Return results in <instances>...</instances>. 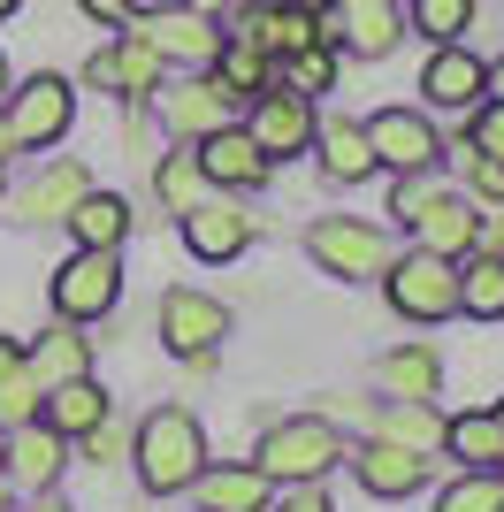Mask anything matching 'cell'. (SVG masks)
<instances>
[{
	"label": "cell",
	"mask_w": 504,
	"mask_h": 512,
	"mask_svg": "<svg viewBox=\"0 0 504 512\" xmlns=\"http://www.w3.org/2000/svg\"><path fill=\"white\" fill-rule=\"evenodd\" d=\"M39 512H69V505H62V497H46V505H39Z\"/></svg>",
	"instance_id": "45"
},
{
	"label": "cell",
	"mask_w": 504,
	"mask_h": 512,
	"mask_svg": "<svg viewBox=\"0 0 504 512\" xmlns=\"http://www.w3.org/2000/svg\"><path fill=\"white\" fill-rule=\"evenodd\" d=\"M344 459V436L314 413H298V421H275L260 436V474L268 482H321V474Z\"/></svg>",
	"instance_id": "2"
},
{
	"label": "cell",
	"mask_w": 504,
	"mask_h": 512,
	"mask_svg": "<svg viewBox=\"0 0 504 512\" xmlns=\"http://www.w3.org/2000/svg\"><path fill=\"white\" fill-rule=\"evenodd\" d=\"M39 421V375L23 367V344L0 337V428H23Z\"/></svg>",
	"instance_id": "28"
},
{
	"label": "cell",
	"mask_w": 504,
	"mask_h": 512,
	"mask_svg": "<svg viewBox=\"0 0 504 512\" xmlns=\"http://www.w3.org/2000/svg\"><path fill=\"white\" fill-rule=\"evenodd\" d=\"M245 138L268 153V161H291V153L314 146V107L298 100V92H283V85L252 92V123H245Z\"/></svg>",
	"instance_id": "10"
},
{
	"label": "cell",
	"mask_w": 504,
	"mask_h": 512,
	"mask_svg": "<svg viewBox=\"0 0 504 512\" xmlns=\"http://www.w3.org/2000/svg\"><path fill=\"white\" fill-rule=\"evenodd\" d=\"M459 467H497V451H504V421L497 413H459V421H443V436H436Z\"/></svg>",
	"instance_id": "24"
},
{
	"label": "cell",
	"mask_w": 504,
	"mask_h": 512,
	"mask_svg": "<svg viewBox=\"0 0 504 512\" xmlns=\"http://www.w3.org/2000/svg\"><path fill=\"white\" fill-rule=\"evenodd\" d=\"M69 230H77V245H92V253H115V245H123V230H130V207L115 192H84L77 207L62 214Z\"/></svg>",
	"instance_id": "23"
},
{
	"label": "cell",
	"mask_w": 504,
	"mask_h": 512,
	"mask_svg": "<svg viewBox=\"0 0 504 512\" xmlns=\"http://www.w3.org/2000/svg\"><path fill=\"white\" fill-rule=\"evenodd\" d=\"M222 337H230V306L222 299H207V291H168L161 299V344L176 360H207Z\"/></svg>",
	"instance_id": "8"
},
{
	"label": "cell",
	"mask_w": 504,
	"mask_h": 512,
	"mask_svg": "<svg viewBox=\"0 0 504 512\" xmlns=\"http://www.w3.org/2000/svg\"><path fill=\"white\" fill-rule=\"evenodd\" d=\"M0 92H8V62H0Z\"/></svg>",
	"instance_id": "47"
},
{
	"label": "cell",
	"mask_w": 504,
	"mask_h": 512,
	"mask_svg": "<svg viewBox=\"0 0 504 512\" xmlns=\"http://www.w3.org/2000/svg\"><path fill=\"white\" fill-rule=\"evenodd\" d=\"M443 199V184H436V169H405L398 176V192H390V214H405V222H420V214Z\"/></svg>",
	"instance_id": "36"
},
{
	"label": "cell",
	"mask_w": 504,
	"mask_h": 512,
	"mask_svg": "<svg viewBox=\"0 0 504 512\" xmlns=\"http://www.w3.org/2000/svg\"><path fill=\"white\" fill-rule=\"evenodd\" d=\"M16 8H23V0H0V23H8V16H16Z\"/></svg>",
	"instance_id": "44"
},
{
	"label": "cell",
	"mask_w": 504,
	"mask_h": 512,
	"mask_svg": "<svg viewBox=\"0 0 504 512\" xmlns=\"http://www.w3.org/2000/svg\"><path fill=\"white\" fill-rule=\"evenodd\" d=\"M474 23V0H413V31H428L436 46H451Z\"/></svg>",
	"instance_id": "35"
},
{
	"label": "cell",
	"mask_w": 504,
	"mask_h": 512,
	"mask_svg": "<svg viewBox=\"0 0 504 512\" xmlns=\"http://www.w3.org/2000/svg\"><path fill=\"white\" fill-rule=\"evenodd\" d=\"M275 85L298 92V100H314V92L336 85V54H329V46H298V54H283V62H275Z\"/></svg>",
	"instance_id": "31"
},
{
	"label": "cell",
	"mask_w": 504,
	"mask_h": 512,
	"mask_svg": "<svg viewBox=\"0 0 504 512\" xmlns=\"http://www.w3.org/2000/svg\"><path fill=\"white\" fill-rule=\"evenodd\" d=\"M214 184H207V169H199V153H161V169H153V199H161L168 214H191L199 199H207Z\"/></svg>",
	"instance_id": "26"
},
{
	"label": "cell",
	"mask_w": 504,
	"mask_h": 512,
	"mask_svg": "<svg viewBox=\"0 0 504 512\" xmlns=\"http://www.w3.org/2000/svg\"><path fill=\"white\" fill-rule=\"evenodd\" d=\"M466 146H474V153H504V100H482V107H474Z\"/></svg>",
	"instance_id": "37"
},
{
	"label": "cell",
	"mask_w": 504,
	"mask_h": 512,
	"mask_svg": "<svg viewBox=\"0 0 504 512\" xmlns=\"http://www.w3.org/2000/svg\"><path fill=\"white\" fill-rule=\"evenodd\" d=\"M497 474H504V451H497Z\"/></svg>",
	"instance_id": "48"
},
{
	"label": "cell",
	"mask_w": 504,
	"mask_h": 512,
	"mask_svg": "<svg viewBox=\"0 0 504 512\" xmlns=\"http://www.w3.org/2000/svg\"><path fill=\"white\" fill-rule=\"evenodd\" d=\"M191 153H199V169H207V184H214V192H222V184H230V192H260V184H268V169H275V161H268L260 146H252V138H245L237 123L207 130V138H199Z\"/></svg>",
	"instance_id": "14"
},
{
	"label": "cell",
	"mask_w": 504,
	"mask_h": 512,
	"mask_svg": "<svg viewBox=\"0 0 504 512\" xmlns=\"http://www.w3.org/2000/svg\"><path fill=\"white\" fill-rule=\"evenodd\" d=\"M413 230H420V253L466 260V253H474V245H482V214L466 207V199H451V192H443L436 207H428V214H420V222H413Z\"/></svg>",
	"instance_id": "20"
},
{
	"label": "cell",
	"mask_w": 504,
	"mask_h": 512,
	"mask_svg": "<svg viewBox=\"0 0 504 512\" xmlns=\"http://www.w3.org/2000/svg\"><path fill=\"white\" fill-rule=\"evenodd\" d=\"M84 16H100V23H130V8H138V0H77Z\"/></svg>",
	"instance_id": "39"
},
{
	"label": "cell",
	"mask_w": 504,
	"mask_h": 512,
	"mask_svg": "<svg viewBox=\"0 0 504 512\" xmlns=\"http://www.w3.org/2000/svg\"><path fill=\"white\" fill-rule=\"evenodd\" d=\"M436 512H504V474L497 467H466L459 482L436 497Z\"/></svg>",
	"instance_id": "32"
},
{
	"label": "cell",
	"mask_w": 504,
	"mask_h": 512,
	"mask_svg": "<svg viewBox=\"0 0 504 512\" xmlns=\"http://www.w3.org/2000/svg\"><path fill=\"white\" fill-rule=\"evenodd\" d=\"M84 192H92V176H84L77 161H62V169H46L39 184L23 192V222H62V214L77 207Z\"/></svg>",
	"instance_id": "27"
},
{
	"label": "cell",
	"mask_w": 504,
	"mask_h": 512,
	"mask_svg": "<svg viewBox=\"0 0 504 512\" xmlns=\"http://www.w3.org/2000/svg\"><path fill=\"white\" fill-rule=\"evenodd\" d=\"M420 92H428V107H451V115H474L482 107V62L466 54L459 39L436 46V62L420 69Z\"/></svg>",
	"instance_id": "15"
},
{
	"label": "cell",
	"mask_w": 504,
	"mask_h": 512,
	"mask_svg": "<svg viewBox=\"0 0 504 512\" xmlns=\"http://www.w3.org/2000/svg\"><path fill=\"white\" fill-rule=\"evenodd\" d=\"M176 222H184V245L199 260H237L252 245V222L237 207H222V199H199V207L191 214H176Z\"/></svg>",
	"instance_id": "17"
},
{
	"label": "cell",
	"mask_w": 504,
	"mask_h": 512,
	"mask_svg": "<svg viewBox=\"0 0 504 512\" xmlns=\"http://www.w3.org/2000/svg\"><path fill=\"white\" fill-rule=\"evenodd\" d=\"M23 367L39 375V390H54V383H69V375H84V337H77V321H69V329H46V337L23 352Z\"/></svg>",
	"instance_id": "29"
},
{
	"label": "cell",
	"mask_w": 504,
	"mask_h": 512,
	"mask_svg": "<svg viewBox=\"0 0 504 512\" xmlns=\"http://www.w3.org/2000/svg\"><path fill=\"white\" fill-rule=\"evenodd\" d=\"M314 146H321V169L336 184H367L375 176V146H367L359 123H314Z\"/></svg>",
	"instance_id": "22"
},
{
	"label": "cell",
	"mask_w": 504,
	"mask_h": 512,
	"mask_svg": "<svg viewBox=\"0 0 504 512\" xmlns=\"http://www.w3.org/2000/svg\"><path fill=\"white\" fill-rule=\"evenodd\" d=\"M84 85L115 92V100H153V92H161V54H153L138 31H123L115 46H100V54L84 62Z\"/></svg>",
	"instance_id": "11"
},
{
	"label": "cell",
	"mask_w": 504,
	"mask_h": 512,
	"mask_svg": "<svg viewBox=\"0 0 504 512\" xmlns=\"http://www.w3.org/2000/svg\"><path fill=\"white\" fill-rule=\"evenodd\" d=\"M69 115H77V100H69L62 77H31V85L8 100V138H16V153L23 146H54L69 130Z\"/></svg>",
	"instance_id": "13"
},
{
	"label": "cell",
	"mask_w": 504,
	"mask_h": 512,
	"mask_svg": "<svg viewBox=\"0 0 504 512\" xmlns=\"http://www.w3.org/2000/svg\"><path fill=\"white\" fill-rule=\"evenodd\" d=\"M138 474H146L153 497H176L207 474V436H199V421L184 406H161L138 421Z\"/></svg>",
	"instance_id": "1"
},
{
	"label": "cell",
	"mask_w": 504,
	"mask_h": 512,
	"mask_svg": "<svg viewBox=\"0 0 504 512\" xmlns=\"http://www.w3.org/2000/svg\"><path fill=\"white\" fill-rule=\"evenodd\" d=\"M382 383L398 390V398H436V383H443V367H436V352H390L382 360Z\"/></svg>",
	"instance_id": "34"
},
{
	"label": "cell",
	"mask_w": 504,
	"mask_h": 512,
	"mask_svg": "<svg viewBox=\"0 0 504 512\" xmlns=\"http://www.w3.org/2000/svg\"><path fill=\"white\" fill-rule=\"evenodd\" d=\"M153 100H161V123L176 130V138H191V146L237 115V92L222 85V77H191V85H168V92H153Z\"/></svg>",
	"instance_id": "12"
},
{
	"label": "cell",
	"mask_w": 504,
	"mask_h": 512,
	"mask_svg": "<svg viewBox=\"0 0 504 512\" xmlns=\"http://www.w3.org/2000/svg\"><path fill=\"white\" fill-rule=\"evenodd\" d=\"M184 8H199V16H230L237 0H184Z\"/></svg>",
	"instance_id": "41"
},
{
	"label": "cell",
	"mask_w": 504,
	"mask_h": 512,
	"mask_svg": "<svg viewBox=\"0 0 504 512\" xmlns=\"http://www.w3.org/2000/svg\"><path fill=\"white\" fill-rule=\"evenodd\" d=\"M497 421H504V406H497Z\"/></svg>",
	"instance_id": "49"
},
{
	"label": "cell",
	"mask_w": 504,
	"mask_h": 512,
	"mask_svg": "<svg viewBox=\"0 0 504 512\" xmlns=\"http://www.w3.org/2000/svg\"><path fill=\"white\" fill-rule=\"evenodd\" d=\"M8 153H16V138H8V115H0V161H8Z\"/></svg>",
	"instance_id": "42"
},
{
	"label": "cell",
	"mask_w": 504,
	"mask_h": 512,
	"mask_svg": "<svg viewBox=\"0 0 504 512\" xmlns=\"http://www.w3.org/2000/svg\"><path fill=\"white\" fill-rule=\"evenodd\" d=\"M291 8H306V16H314V8H329V0H291Z\"/></svg>",
	"instance_id": "43"
},
{
	"label": "cell",
	"mask_w": 504,
	"mask_h": 512,
	"mask_svg": "<svg viewBox=\"0 0 504 512\" xmlns=\"http://www.w3.org/2000/svg\"><path fill=\"white\" fill-rule=\"evenodd\" d=\"M39 421L54 428V436H92V428L107 421V390L84 383V375H69V383L39 390Z\"/></svg>",
	"instance_id": "18"
},
{
	"label": "cell",
	"mask_w": 504,
	"mask_h": 512,
	"mask_svg": "<svg viewBox=\"0 0 504 512\" xmlns=\"http://www.w3.org/2000/svg\"><path fill=\"white\" fill-rule=\"evenodd\" d=\"M275 512H329V497H321L314 482H298V490L283 497V505H275Z\"/></svg>",
	"instance_id": "38"
},
{
	"label": "cell",
	"mask_w": 504,
	"mask_h": 512,
	"mask_svg": "<svg viewBox=\"0 0 504 512\" xmlns=\"http://www.w3.org/2000/svg\"><path fill=\"white\" fill-rule=\"evenodd\" d=\"M191 497H199V512H268V474L260 467H222V474H199Z\"/></svg>",
	"instance_id": "21"
},
{
	"label": "cell",
	"mask_w": 504,
	"mask_h": 512,
	"mask_svg": "<svg viewBox=\"0 0 504 512\" xmlns=\"http://www.w3.org/2000/svg\"><path fill=\"white\" fill-rule=\"evenodd\" d=\"M138 39H146L161 62L214 69V54H222V39H230V31H214V16H199V8H184V0H176V8H153Z\"/></svg>",
	"instance_id": "9"
},
{
	"label": "cell",
	"mask_w": 504,
	"mask_h": 512,
	"mask_svg": "<svg viewBox=\"0 0 504 512\" xmlns=\"http://www.w3.org/2000/svg\"><path fill=\"white\" fill-rule=\"evenodd\" d=\"M115 291H123V268H115V253H92V245H77V253L54 268V314H62V321H100L107 306H115Z\"/></svg>",
	"instance_id": "4"
},
{
	"label": "cell",
	"mask_w": 504,
	"mask_h": 512,
	"mask_svg": "<svg viewBox=\"0 0 504 512\" xmlns=\"http://www.w3.org/2000/svg\"><path fill=\"white\" fill-rule=\"evenodd\" d=\"M0 497H8V467H0Z\"/></svg>",
	"instance_id": "46"
},
{
	"label": "cell",
	"mask_w": 504,
	"mask_h": 512,
	"mask_svg": "<svg viewBox=\"0 0 504 512\" xmlns=\"http://www.w3.org/2000/svg\"><path fill=\"white\" fill-rule=\"evenodd\" d=\"M214 69H222V85H230L237 100H252V92H268V85H275V54H260L252 39H222Z\"/></svg>",
	"instance_id": "30"
},
{
	"label": "cell",
	"mask_w": 504,
	"mask_h": 512,
	"mask_svg": "<svg viewBox=\"0 0 504 512\" xmlns=\"http://www.w3.org/2000/svg\"><path fill=\"white\" fill-rule=\"evenodd\" d=\"M306 253L329 268V276H344V283H359V276H382L390 268V237L375 230V222H314L306 230Z\"/></svg>",
	"instance_id": "5"
},
{
	"label": "cell",
	"mask_w": 504,
	"mask_h": 512,
	"mask_svg": "<svg viewBox=\"0 0 504 512\" xmlns=\"http://www.w3.org/2000/svg\"><path fill=\"white\" fill-rule=\"evenodd\" d=\"M398 31H405L398 0H329V23H321V39H336L359 62H382L398 46Z\"/></svg>",
	"instance_id": "7"
},
{
	"label": "cell",
	"mask_w": 504,
	"mask_h": 512,
	"mask_svg": "<svg viewBox=\"0 0 504 512\" xmlns=\"http://www.w3.org/2000/svg\"><path fill=\"white\" fill-rule=\"evenodd\" d=\"M344 459L359 467V482L375 497H413L420 482H428V459L405 451V444H367V451H344Z\"/></svg>",
	"instance_id": "19"
},
{
	"label": "cell",
	"mask_w": 504,
	"mask_h": 512,
	"mask_svg": "<svg viewBox=\"0 0 504 512\" xmlns=\"http://www.w3.org/2000/svg\"><path fill=\"white\" fill-rule=\"evenodd\" d=\"M69 436H54L46 421H23V428H8V490H46L54 474H62V459H69Z\"/></svg>",
	"instance_id": "16"
},
{
	"label": "cell",
	"mask_w": 504,
	"mask_h": 512,
	"mask_svg": "<svg viewBox=\"0 0 504 512\" xmlns=\"http://www.w3.org/2000/svg\"><path fill=\"white\" fill-rule=\"evenodd\" d=\"M482 100H504V62H482Z\"/></svg>",
	"instance_id": "40"
},
{
	"label": "cell",
	"mask_w": 504,
	"mask_h": 512,
	"mask_svg": "<svg viewBox=\"0 0 504 512\" xmlns=\"http://www.w3.org/2000/svg\"><path fill=\"white\" fill-rule=\"evenodd\" d=\"M382 283H390V306H398L405 321H451L459 314V260H443V253L390 260Z\"/></svg>",
	"instance_id": "3"
},
{
	"label": "cell",
	"mask_w": 504,
	"mask_h": 512,
	"mask_svg": "<svg viewBox=\"0 0 504 512\" xmlns=\"http://www.w3.org/2000/svg\"><path fill=\"white\" fill-rule=\"evenodd\" d=\"M443 436V421L428 413V398H405V406H382V444H405V451H428Z\"/></svg>",
	"instance_id": "33"
},
{
	"label": "cell",
	"mask_w": 504,
	"mask_h": 512,
	"mask_svg": "<svg viewBox=\"0 0 504 512\" xmlns=\"http://www.w3.org/2000/svg\"><path fill=\"white\" fill-rule=\"evenodd\" d=\"M367 146H375V169H436L443 161V138L428 115H413V107H382V115H367Z\"/></svg>",
	"instance_id": "6"
},
{
	"label": "cell",
	"mask_w": 504,
	"mask_h": 512,
	"mask_svg": "<svg viewBox=\"0 0 504 512\" xmlns=\"http://www.w3.org/2000/svg\"><path fill=\"white\" fill-rule=\"evenodd\" d=\"M459 314H474V321H504V253H474V260H459Z\"/></svg>",
	"instance_id": "25"
}]
</instances>
